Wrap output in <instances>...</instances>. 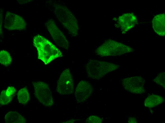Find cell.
Listing matches in <instances>:
<instances>
[{
  "label": "cell",
  "instance_id": "obj_1",
  "mask_svg": "<svg viewBox=\"0 0 165 123\" xmlns=\"http://www.w3.org/2000/svg\"><path fill=\"white\" fill-rule=\"evenodd\" d=\"M33 42L37 51L38 58L45 65L62 56V53L58 48L41 35L35 36Z\"/></svg>",
  "mask_w": 165,
  "mask_h": 123
},
{
  "label": "cell",
  "instance_id": "obj_2",
  "mask_svg": "<svg viewBox=\"0 0 165 123\" xmlns=\"http://www.w3.org/2000/svg\"><path fill=\"white\" fill-rule=\"evenodd\" d=\"M132 48L123 44L109 40L96 49V54L102 57L120 55L131 52Z\"/></svg>",
  "mask_w": 165,
  "mask_h": 123
},
{
  "label": "cell",
  "instance_id": "obj_3",
  "mask_svg": "<svg viewBox=\"0 0 165 123\" xmlns=\"http://www.w3.org/2000/svg\"><path fill=\"white\" fill-rule=\"evenodd\" d=\"M55 13L59 20L73 36L78 34V26L77 20L71 12L66 7L56 5Z\"/></svg>",
  "mask_w": 165,
  "mask_h": 123
},
{
  "label": "cell",
  "instance_id": "obj_4",
  "mask_svg": "<svg viewBox=\"0 0 165 123\" xmlns=\"http://www.w3.org/2000/svg\"><path fill=\"white\" fill-rule=\"evenodd\" d=\"M118 67V65L111 63L91 60L87 64L86 70L90 77L98 79L115 70Z\"/></svg>",
  "mask_w": 165,
  "mask_h": 123
},
{
  "label": "cell",
  "instance_id": "obj_5",
  "mask_svg": "<svg viewBox=\"0 0 165 123\" xmlns=\"http://www.w3.org/2000/svg\"><path fill=\"white\" fill-rule=\"evenodd\" d=\"M34 94L39 101L44 105L50 106L53 103L52 92L48 84L41 81L33 83Z\"/></svg>",
  "mask_w": 165,
  "mask_h": 123
},
{
  "label": "cell",
  "instance_id": "obj_6",
  "mask_svg": "<svg viewBox=\"0 0 165 123\" xmlns=\"http://www.w3.org/2000/svg\"><path fill=\"white\" fill-rule=\"evenodd\" d=\"M57 90L62 95H69L73 92V79L69 69L64 70L61 74L58 81Z\"/></svg>",
  "mask_w": 165,
  "mask_h": 123
},
{
  "label": "cell",
  "instance_id": "obj_7",
  "mask_svg": "<svg viewBox=\"0 0 165 123\" xmlns=\"http://www.w3.org/2000/svg\"><path fill=\"white\" fill-rule=\"evenodd\" d=\"M27 24L24 19L21 16L7 12L4 21V27L9 31L23 30L26 27Z\"/></svg>",
  "mask_w": 165,
  "mask_h": 123
},
{
  "label": "cell",
  "instance_id": "obj_8",
  "mask_svg": "<svg viewBox=\"0 0 165 123\" xmlns=\"http://www.w3.org/2000/svg\"><path fill=\"white\" fill-rule=\"evenodd\" d=\"M145 80L140 76L125 78L122 80V84L127 91L132 93L140 94L145 92Z\"/></svg>",
  "mask_w": 165,
  "mask_h": 123
},
{
  "label": "cell",
  "instance_id": "obj_9",
  "mask_svg": "<svg viewBox=\"0 0 165 123\" xmlns=\"http://www.w3.org/2000/svg\"><path fill=\"white\" fill-rule=\"evenodd\" d=\"M46 24L48 31L57 44L62 48L67 49L69 47V42L54 21L52 19L50 20L47 22Z\"/></svg>",
  "mask_w": 165,
  "mask_h": 123
},
{
  "label": "cell",
  "instance_id": "obj_10",
  "mask_svg": "<svg viewBox=\"0 0 165 123\" xmlns=\"http://www.w3.org/2000/svg\"><path fill=\"white\" fill-rule=\"evenodd\" d=\"M92 91L91 85L88 82L82 80L78 84L76 89L75 95L78 102L84 101L91 96Z\"/></svg>",
  "mask_w": 165,
  "mask_h": 123
},
{
  "label": "cell",
  "instance_id": "obj_11",
  "mask_svg": "<svg viewBox=\"0 0 165 123\" xmlns=\"http://www.w3.org/2000/svg\"><path fill=\"white\" fill-rule=\"evenodd\" d=\"M137 22L136 16L133 13H128L120 16L118 19L117 23L122 30L126 32L134 27Z\"/></svg>",
  "mask_w": 165,
  "mask_h": 123
},
{
  "label": "cell",
  "instance_id": "obj_12",
  "mask_svg": "<svg viewBox=\"0 0 165 123\" xmlns=\"http://www.w3.org/2000/svg\"><path fill=\"white\" fill-rule=\"evenodd\" d=\"M153 29L158 35L164 36L165 34V15L164 13L157 15L152 21Z\"/></svg>",
  "mask_w": 165,
  "mask_h": 123
},
{
  "label": "cell",
  "instance_id": "obj_13",
  "mask_svg": "<svg viewBox=\"0 0 165 123\" xmlns=\"http://www.w3.org/2000/svg\"><path fill=\"white\" fill-rule=\"evenodd\" d=\"M5 122L7 123H25V119L22 116L15 111H10L7 113L5 117Z\"/></svg>",
  "mask_w": 165,
  "mask_h": 123
},
{
  "label": "cell",
  "instance_id": "obj_14",
  "mask_svg": "<svg viewBox=\"0 0 165 123\" xmlns=\"http://www.w3.org/2000/svg\"><path fill=\"white\" fill-rule=\"evenodd\" d=\"M164 99L161 96L158 95H152L147 97L144 102L145 106L147 107L152 108L162 103Z\"/></svg>",
  "mask_w": 165,
  "mask_h": 123
},
{
  "label": "cell",
  "instance_id": "obj_15",
  "mask_svg": "<svg viewBox=\"0 0 165 123\" xmlns=\"http://www.w3.org/2000/svg\"><path fill=\"white\" fill-rule=\"evenodd\" d=\"M30 98L29 93L26 87L21 89L18 91L17 99L20 103L23 105L26 104L29 101Z\"/></svg>",
  "mask_w": 165,
  "mask_h": 123
},
{
  "label": "cell",
  "instance_id": "obj_16",
  "mask_svg": "<svg viewBox=\"0 0 165 123\" xmlns=\"http://www.w3.org/2000/svg\"><path fill=\"white\" fill-rule=\"evenodd\" d=\"M11 57L9 53L5 50H1L0 52V64L7 66L11 64Z\"/></svg>",
  "mask_w": 165,
  "mask_h": 123
},
{
  "label": "cell",
  "instance_id": "obj_17",
  "mask_svg": "<svg viewBox=\"0 0 165 123\" xmlns=\"http://www.w3.org/2000/svg\"><path fill=\"white\" fill-rule=\"evenodd\" d=\"M12 96L9 97L6 94V90L2 91L0 97V103L2 105H6L10 103L12 100Z\"/></svg>",
  "mask_w": 165,
  "mask_h": 123
},
{
  "label": "cell",
  "instance_id": "obj_18",
  "mask_svg": "<svg viewBox=\"0 0 165 123\" xmlns=\"http://www.w3.org/2000/svg\"><path fill=\"white\" fill-rule=\"evenodd\" d=\"M154 81L165 88V73H161L159 74L154 79Z\"/></svg>",
  "mask_w": 165,
  "mask_h": 123
},
{
  "label": "cell",
  "instance_id": "obj_19",
  "mask_svg": "<svg viewBox=\"0 0 165 123\" xmlns=\"http://www.w3.org/2000/svg\"><path fill=\"white\" fill-rule=\"evenodd\" d=\"M102 121V119L101 118L97 116H92L87 118L86 122L89 123H101Z\"/></svg>",
  "mask_w": 165,
  "mask_h": 123
},
{
  "label": "cell",
  "instance_id": "obj_20",
  "mask_svg": "<svg viewBox=\"0 0 165 123\" xmlns=\"http://www.w3.org/2000/svg\"><path fill=\"white\" fill-rule=\"evenodd\" d=\"M16 90L13 87H9L6 91V95L9 97L12 96L15 93Z\"/></svg>",
  "mask_w": 165,
  "mask_h": 123
},
{
  "label": "cell",
  "instance_id": "obj_21",
  "mask_svg": "<svg viewBox=\"0 0 165 123\" xmlns=\"http://www.w3.org/2000/svg\"><path fill=\"white\" fill-rule=\"evenodd\" d=\"M137 122L136 119L134 117H130L128 118V123H137Z\"/></svg>",
  "mask_w": 165,
  "mask_h": 123
}]
</instances>
